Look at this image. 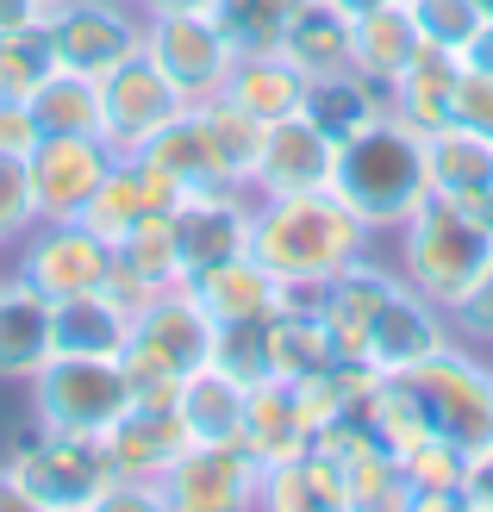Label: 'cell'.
<instances>
[{"label":"cell","mask_w":493,"mask_h":512,"mask_svg":"<svg viewBox=\"0 0 493 512\" xmlns=\"http://www.w3.org/2000/svg\"><path fill=\"white\" fill-rule=\"evenodd\" d=\"M44 7L38 0H0V32H19V25H38Z\"/></svg>","instance_id":"cell-44"},{"label":"cell","mask_w":493,"mask_h":512,"mask_svg":"<svg viewBox=\"0 0 493 512\" xmlns=\"http://www.w3.org/2000/svg\"><path fill=\"white\" fill-rule=\"evenodd\" d=\"M50 363V300L19 275H0V381H32Z\"/></svg>","instance_id":"cell-22"},{"label":"cell","mask_w":493,"mask_h":512,"mask_svg":"<svg viewBox=\"0 0 493 512\" xmlns=\"http://www.w3.org/2000/svg\"><path fill=\"white\" fill-rule=\"evenodd\" d=\"M444 319H450V338L475 344V350H493V250H487L481 275H475L469 288H462V294L444 306Z\"/></svg>","instance_id":"cell-39"},{"label":"cell","mask_w":493,"mask_h":512,"mask_svg":"<svg viewBox=\"0 0 493 512\" xmlns=\"http://www.w3.org/2000/svg\"><path fill=\"white\" fill-rule=\"evenodd\" d=\"M369 250H375V232L331 188L269 194V200H256V207H250V256L275 281H288L294 294L325 288L331 275H344Z\"/></svg>","instance_id":"cell-1"},{"label":"cell","mask_w":493,"mask_h":512,"mask_svg":"<svg viewBox=\"0 0 493 512\" xmlns=\"http://www.w3.org/2000/svg\"><path fill=\"white\" fill-rule=\"evenodd\" d=\"M119 7H150V0H119Z\"/></svg>","instance_id":"cell-51"},{"label":"cell","mask_w":493,"mask_h":512,"mask_svg":"<svg viewBox=\"0 0 493 512\" xmlns=\"http://www.w3.org/2000/svg\"><path fill=\"white\" fill-rule=\"evenodd\" d=\"M32 144H38V119L25 100H0V150L7 157H32Z\"/></svg>","instance_id":"cell-42"},{"label":"cell","mask_w":493,"mask_h":512,"mask_svg":"<svg viewBox=\"0 0 493 512\" xmlns=\"http://www.w3.org/2000/svg\"><path fill=\"white\" fill-rule=\"evenodd\" d=\"M263 344H269V375H281V381H306V375H319V369L337 363V344H331L325 319L313 313V300L275 313L263 325Z\"/></svg>","instance_id":"cell-29"},{"label":"cell","mask_w":493,"mask_h":512,"mask_svg":"<svg viewBox=\"0 0 493 512\" xmlns=\"http://www.w3.org/2000/svg\"><path fill=\"white\" fill-rule=\"evenodd\" d=\"M331 7H344V13L356 19V13H369V7H381V0H331Z\"/></svg>","instance_id":"cell-47"},{"label":"cell","mask_w":493,"mask_h":512,"mask_svg":"<svg viewBox=\"0 0 493 512\" xmlns=\"http://www.w3.org/2000/svg\"><path fill=\"white\" fill-rule=\"evenodd\" d=\"M387 238L400 244L394 269H400L431 306H450V300L481 275L487 250H493V238L456 207V200H444V194H425L419 207H412V219L400 225V232H387Z\"/></svg>","instance_id":"cell-5"},{"label":"cell","mask_w":493,"mask_h":512,"mask_svg":"<svg viewBox=\"0 0 493 512\" xmlns=\"http://www.w3.org/2000/svg\"><path fill=\"white\" fill-rule=\"evenodd\" d=\"M0 494L13 506H63L88 512L113 494L107 438H75V431H38L0 463Z\"/></svg>","instance_id":"cell-4"},{"label":"cell","mask_w":493,"mask_h":512,"mask_svg":"<svg viewBox=\"0 0 493 512\" xmlns=\"http://www.w3.org/2000/svg\"><path fill=\"white\" fill-rule=\"evenodd\" d=\"M38 7H44V19H50V13H57V7H69V0H38Z\"/></svg>","instance_id":"cell-49"},{"label":"cell","mask_w":493,"mask_h":512,"mask_svg":"<svg viewBox=\"0 0 493 512\" xmlns=\"http://www.w3.org/2000/svg\"><path fill=\"white\" fill-rule=\"evenodd\" d=\"M450 125H469V132L493 138V75L462 63V82H456V119Z\"/></svg>","instance_id":"cell-41"},{"label":"cell","mask_w":493,"mask_h":512,"mask_svg":"<svg viewBox=\"0 0 493 512\" xmlns=\"http://www.w3.org/2000/svg\"><path fill=\"white\" fill-rule=\"evenodd\" d=\"M57 69V44H50V25H19V32H0V100H32V88Z\"/></svg>","instance_id":"cell-35"},{"label":"cell","mask_w":493,"mask_h":512,"mask_svg":"<svg viewBox=\"0 0 493 512\" xmlns=\"http://www.w3.org/2000/svg\"><path fill=\"white\" fill-rule=\"evenodd\" d=\"M157 207H150V194H144V175L132 157H113V169L100 175V188L88 194V207H82V225L100 238V244H125L138 232V219H150Z\"/></svg>","instance_id":"cell-33"},{"label":"cell","mask_w":493,"mask_h":512,"mask_svg":"<svg viewBox=\"0 0 493 512\" xmlns=\"http://www.w3.org/2000/svg\"><path fill=\"white\" fill-rule=\"evenodd\" d=\"M132 163H138L144 194H150V207H157V213H175L181 200H194V194L244 188L200 107H188L181 119H169L150 144H138V150H132Z\"/></svg>","instance_id":"cell-8"},{"label":"cell","mask_w":493,"mask_h":512,"mask_svg":"<svg viewBox=\"0 0 493 512\" xmlns=\"http://www.w3.org/2000/svg\"><path fill=\"white\" fill-rule=\"evenodd\" d=\"M425 182L431 194L462 200L493 182V138L469 132V125H444V132L425 138Z\"/></svg>","instance_id":"cell-30"},{"label":"cell","mask_w":493,"mask_h":512,"mask_svg":"<svg viewBox=\"0 0 493 512\" xmlns=\"http://www.w3.org/2000/svg\"><path fill=\"white\" fill-rule=\"evenodd\" d=\"M256 481L263 463L244 444H188L157 481V506L175 512H238L256 506Z\"/></svg>","instance_id":"cell-12"},{"label":"cell","mask_w":493,"mask_h":512,"mask_svg":"<svg viewBox=\"0 0 493 512\" xmlns=\"http://www.w3.org/2000/svg\"><path fill=\"white\" fill-rule=\"evenodd\" d=\"M275 50L306 75V82L344 75L350 69V13L331 7V0H306V7L288 19V32H281Z\"/></svg>","instance_id":"cell-27"},{"label":"cell","mask_w":493,"mask_h":512,"mask_svg":"<svg viewBox=\"0 0 493 512\" xmlns=\"http://www.w3.org/2000/svg\"><path fill=\"white\" fill-rule=\"evenodd\" d=\"M150 7H213V0H150Z\"/></svg>","instance_id":"cell-48"},{"label":"cell","mask_w":493,"mask_h":512,"mask_svg":"<svg viewBox=\"0 0 493 512\" xmlns=\"http://www.w3.org/2000/svg\"><path fill=\"white\" fill-rule=\"evenodd\" d=\"M213 344H219V325L200 313V300L188 288H163L132 313V338H125L119 363L132 375L138 400H175L181 375L213 363Z\"/></svg>","instance_id":"cell-3"},{"label":"cell","mask_w":493,"mask_h":512,"mask_svg":"<svg viewBox=\"0 0 493 512\" xmlns=\"http://www.w3.org/2000/svg\"><path fill=\"white\" fill-rule=\"evenodd\" d=\"M331 194L369 225V232H400L412 207L431 194L425 182V138L400 125L394 113H381L375 125H362L356 138L337 144V169H331Z\"/></svg>","instance_id":"cell-2"},{"label":"cell","mask_w":493,"mask_h":512,"mask_svg":"<svg viewBox=\"0 0 493 512\" xmlns=\"http://www.w3.org/2000/svg\"><path fill=\"white\" fill-rule=\"evenodd\" d=\"M188 444H194V438H188V425L175 419V400H132V406L119 413V425L107 431L113 481H125V488H144L150 500H157L163 469H169Z\"/></svg>","instance_id":"cell-15"},{"label":"cell","mask_w":493,"mask_h":512,"mask_svg":"<svg viewBox=\"0 0 493 512\" xmlns=\"http://www.w3.org/2000/svg\"><path fill=\"white\" fill-rule=\"evenodd\" d=\"M244 381L219 369V363H200L194 375H181L175 388V419L188 425L194 444H238L244 438Z\"/></svg>","instance_id":"cell-21"},{"label":"cell","mask_w":493,"mask_h":512,"mask_svg":"<svg viewBox=\"0 0 493 512\" xmlns=\"http://www.w3.org/2000/svg\"><path fill=\"white\" fill-rule=\"evenodd\" d=\"M456 82H462L456 50L419 44V57L387 82V113H394L400 125H412L419 138H431V132H444V125L456 119Z\"/></svg>","instance_id":"cell-20"},{"label":"cell","mask_w":493,"mask_h":512,"mask_svg":"<svg viewBox=\"0 0 493 512\" xmlns=\"http://www.w3.org/2000/svg\"><path fill=\"white\" fill-rule=\"evenodd\" d=\"M188 107L194 100L157 69V57H150V50H132V57L100 82V138H107L119 157H132L138 144H150L169 119H181Z\"/></svg>","instance_id":"cell-11"},{"label":"cell","mask_w":493,"mask_h":512,"mask_svg":"<svg viewBox=\"0 0 493 512\" xmlns=\"http://www.w3.org/2000/svg\"><path fill=\"white\" fill-rule=\"evenodd\" d=\"M125 338H132V313L113 300V288L50 306V356H125Z\"/></svg>","instance_id":"cell-25"},{"label":"cell","mask_w":493,"mask_h":512,"mask_svg":"<svg viewBox=\"0 0 493 512\" xmlns=\"http://www.w3.org/2000/svg\"><path fill=\"white\" fill-rule=\"evenodd\" d=\"M475 7H481V19H493V0H475Z\"/></svg>","instance_id":"cell-50"},{"label":"cell","mask_w":493,"mask_h":512,"mask_svg":"<svg viewBox=\"0 0 493 512\" xmlns=\"http://www.w3.org/2000/svg\"><path fill=\"white\" fill-rule=\"evenodd\" d=\"M462 506H493V450L469 456V481H462Z\"/></svg>","instance_id":"cell-43"},{"label":"cell","mask_w":493,"mask_h":512,"mask_svg":"<svg viewBox=\"0 0 493 512\" xmlns=\"http://www.w3.org/2000/svg\"><path fill=\"white\" fill-rule=\"evenodd\" d=\"M419 25H412V7L406 0H381V7L369 13H356L350 19V69L356 75H369L375 88H387L394 75L419 57Z\"/></svg>","instance_id":"cell-24"},{"label":"cell","mask_w":493,"mask_h":512,"mask_svg":"<svg viewBox=\"0 0 493 512\" xmlns=\"http://www.w3.org/2000/svg\"><path fill=\"white\" fill-rule=\"evenodd\" d=\"M462 63H469V69H481V75H493V19H487L481 32H475V44L462 50Z\"/></svg>","instance_id":"cell-46"},{"label":"cell","mask_w":493,"mask_h":512,"mask_svg":"<svg viewBox=\"0 0 493 512\" xmlns=\"http://www.w3.org/2000/svg\"><path fill=\"white\" fill-rule=\"evenodd\" d=\"M450 344V319H444V306H431L412 281L400 275L394 281V294L381 300V313L369 325V338H362V363H369L375 375H400L412 363H425L431 350H444Z\"/></svg>","instance_id":"cell-17"},{"label":"cell","mask_w":493,"mask_h":512,"mask_svg":"<svg viewBox=\"0 0 493 512\" xmlns=\"http://www.w3.org/2000/svg\"><path fill=\"white\" fill-rule=\"evenodd\" d=\"M400 381L412 388V400L425 406L431 438L456 444L462 456L493 450V363L462 350V338H450L444 350H431L425 363L400 369Z\"/></svg>","instance_id":"cell-6"},{"label":"cell","mask_w":493,"mask_h":512,"mask_svg":"<svg viewBox=\"0 0 493 512\" xmlns=\"http://www.w3.org/2000/svg\"><path fill=\"white\" fill-rule=\"evenodd\" d=\"M331 169H337V144L306 113H288V119L263 125V144H256V163H250L244 188L256 200H269V194H313V188H331Z\"/></svg>","instance_id":"cell-14"},{"label":"cell","mask_w":493,"mask_h":512,"mask_svg":"<svg viewBox=\"0 0 493 512\" xmlns=\"http://www.w3.org/2000/svg\"><path fill=\"white\" fill-rule=\"evenodd\" d=\"M250 188H219V194H194L175 207V244H181V269H219L231 256H250Z\"/></svg>","instance_id":"cell-19"},{"label":"cell","mask_w":493,"mask_h":512,"mask_svg":"<svg viewBox=\"0 0 493 512\" xmlns=\"http://www.w3.org/2000/svg\"><path fill=\"white\" fill-rule=\"evenodd\" d=\"M25 388H32V425L75 431V438H107L119 413L138 400L119 356H50Z\"/></svg>","instance_id":"cell-7"},{"label":"cell","mask_w":493,"mask_h":512,"mask_svg":"<svg viewBox=\"0 0 493 512\" xmlns=\"http://www.w3.org/2000/svg\"><path fill=\"white\" fill-rule=\"evenodd\" d=\"M219 94L269 125V119H288V113L306 107V75L281 57V50H238V63H231Z\"/></svg>","instance_id":"cell-26"},{"label":"cell","mask_w":493,"mask_h":512,"mask_svg":"<svg viewBox=\"0 0 493 512\" xmlns=\"http://www.w3.org/2000/svg\"><path fill=\"white\" fill-rule=\"evenodd\" d=\"M238 444L256 456V463H281V456H300L306 444H313V431H306V419H300L294 381H281V375L250 381V394H244V438Z\"/></svg>","instance_id":"cell-23"},{"label":"cell","mask_w":493,"mask_h":512,"mask_svg":"<svg viewBox=\"0 0 493 512\" xmlns=\"http://www.w3.org/2000/svg\"><path fill=\"white\" fill-rule=\"evenodd\" d=\"M13 275L32 281V288L57 306V300H75V294L113 288L119 250L100 244L82 219H38L32 232L13 244Z\"/></svg>","instance_id":"cell-9"},{"label":"cell","mask_w":493,"mask_h":512,"mask_svg":"<svg viewBox=\"0 0 493 512\" xmlns=\"http://www.w3.org/2000/svg\"><path fill=\"white\" fill-rule=\"evenodd\" d=\"M25 107L38 119V138H88V132H100V82L63 69V63L32 88Z\"/></svg>","instance_id":"cell-31"},{"label":"cell","mask_w":493,"mask_h":512,"mask_svg":"<svg viewBox=\"0 0 493 512\" xmlns=\"http://www.w3.org/2000/svg\"><path fill=\"white\" fill-rule=\"evenodd\" d=\"M400 475H406V500H412V506L444 512V506H462L469 456H462L456 444H444V438H425V444H412V450L400 456Z\"/></svg>","instance_id":"cell-34"},{"label":"cell","mask_w":493,"mask_h":512,"mask_svg":"<svg viewBox=\"0 0 493 512\" xmlns=\"http://www.w3.org/2000/svg\"><path fill=\"white\" fill-rule=\"evenodd\" d=\"M300 7L306 0H213V19L225 25V38L238 50H275Z\"/></svg>","instance_id":"cell-36"},{"label":"cell","mask_w":493,"mask_h":512,"mask_svg":"<svg viewBox=\"0 0 493 512\" xmlns=\"http://www.w3.org/2000/svg\"><path fill=\"white\" fill-rule=\"evenodd\" d=\"M32 225H38L32 169H25V157H7V150H0V250H13Z\"/></svg>","instance_id":"cell-40"},{"label":"cell","mask_w":493,"mask_h":512,"mask_svg":"<svg viewBox=\"0 0 493 512\" xmlns=\"http://www.w3.org/2000/svg\"><path fill=\"white\" fill-rule=\"evenodd\" d=\"M144 50L194 107L213 100L225 88L231 63H238V44L225 38L213 7H144Z\"/></svg>","instance_id":"cell-10"},{"label":"cell","mask_w":493,"mask_h":512,"mask_svg":"<svg viewBox=\"0 0 493 512\" xmlns=\"http://www.w3.org/2000/svg\"><path fill=\"white\" fill-rule=\"evenodd\" d=\"M200 113H206V125H213V138H219V150H225V157H231V169H238V182H250L256 144H263V119H256V113H244V107H231L225 94H213V100H200Z\"/></svg>","instance_id":"cell-38"},{"label":"cell","mask_w":493,"mask_h":512,"mask_svg":"<svg viewBox=\"0 0 493 512\" xmlns=\"http://www.w3.org/2000/svg\"><path fill=\"white\" fill-rule=\"evenodd\" d=\"M300 113L313 119L331 144H344V138L362 132V125H375L387 113V88H375L369 75L344 69V75H325V82H306V107Z\"/></svg>","instance_id":"cell-28"},{"label":"cell","mask_w":493,"mask_h":512,"mask_svg":"<svg viewBox=\"0 0 493 512\" xmlns=\"http://www.w3.org/2000/svg\"><path fill=\"white\" fill-rule=\"evenodd\" d=\"M456 207H462V213H469V219L481 225V232L493 238V182H487V188H475V194H462Z\"/></svg>","instance_id":"cell-45"},{"label":"cell","mask_w":493,"mask_h":512,"mask_svg":"<svg viewBox=\"0 0 493 512\" xmlns=\"http://www.w3.org/2000/svg\"><path fill=\"white\" fill-rule=\"evenodd\" d=\"M256 506L300 512V506H350V500H344V475H337V463H325L319 450H300V456H281V463H263Z\"/></svg>","instance_id":"cell-32"},{"label":"cell","mask_w":493,"mask_h":512,"mask_svg":"<svg viewBox=\"0 0 493 512\" xmlns=\"http://www.w3.org/2000/svg\"><path fill=\"white\" fill-rule=\"evenodd\" d=\"M181 288L200 300V313L213 319L219 331L225 325H263L275 313H288V306L313 300V294H294L288 281H275L256 256H231V263H219V269H200V275L181 281Z\"/></svg>","instance_id":"cell-18"},{"label":"cell","mask_w":493,"mask_h":512,"mask_svg":"<svg viewBox=\"0 0 493 512\" xmlns=\"http://www.w3.org/2000/svg\"><path fill=\"white\" fill-rule=\"evenodd\" d=\"M119 150L88 132V138H38L25 169H32V194H38V219H82L88 194L100 188V175L113 169Z\"/></svg>","instance_id":"cell-16"},{"label":"cell","mask_w":493,"mask_h":512,"mask_svg":"<svg viewBox=\"0 0 493 512\" xmlns=\"http://www.w3.org/2000/svg\"><path fill=\"white\" fill-rule=\"evenodd\" d=\"M412 7V25H419V38L425 44H437V50H469L475 44V32H481V7L475 0H406Z\"/></svg>","instance_id":"cell-37"},{"label":"cell","mask_w":493,"mask_h":512,"mask_svg":"<svg viewBox=\"0 0 493 512\" xmlns=\"http://www.w3.org/2000/svg\"><path fill=\"white\" fill-rule=\"evenodd\" d=\"M44 25L57 44V63L94 75V82H107L132 50H144V7H119V0H69Z\"/></svg>","instance_id":"cell-13"}]
</instances>
